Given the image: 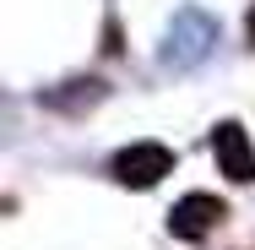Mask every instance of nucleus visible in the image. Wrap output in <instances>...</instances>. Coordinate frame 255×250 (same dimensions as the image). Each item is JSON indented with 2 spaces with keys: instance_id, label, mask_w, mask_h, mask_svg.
<instances>
[{
  "instance_id": "1",
  "label": "nucleus",
  "mask_w": 255,
  "mask_h": 250,
  "mask_svg": "<svg viewBox=\"0 0 255 250\" xmlns=\"http://www.w3.org/2000/svg\"><path fill=\"white\" fill-rule=\"evenodd\" d=\"M217 44V22L196 11V5H185V11H174V22H168V33H163V49H157V65L163 71H190V65H201L206 54Z\"/></svg>"
},
{
  "instance_id": "2",
  "label": "nucleus",
  "mask_w": 255,
  "mask_h": 250,
  "mask_svg": "<svg viewBox=\"0 0 255 250\" xmlns=\"http://www.w3.org/2000/svg\"><path fill=\"white\" fill-rule=\"evenodd\" d=\"M109 174L120 185H130V191H152L163 174H174V152L163 147V142H130V147L114 152Z\"/></svg>"
},
{
  "instance_id": "3",
  "label": "nucleus",
  "mask_w": 255,
  "mask_h": 250,
  "mask_svg": "<svg viewBox=\"0 0 255 250\" xmlns=\"http://www.w3.org/2000/svg\"><path fill=\"white\" fill-rule=\"evenodd\" d=\"M223 218H228L223 196H212V191H190V196L174 201V212H168V234H174V240H185V245H201Z\"/></svg>"
},
{
  "instance_id": "4",
  "label": "nucleus",
  "mask_w": 255,
  "mask_h": 250,
  "mask_svg": "<svg viewBox=\"0 0 255 250\" xmlns=\"http://www.w3.org/2000/svg\"><path fill=\"white\" fill-rule=\"evenodd\" d=\"M212 158H217V174H228L234 185L255 180V147H250V131L239 120H223L212 131Z\"/></svg>"
},
{
  "instance_id": "5",
  "label": "nucleus",
  "mask_w": 255,
  "mask_h": 250,
  "mask_svg": "<svg viewBox=\"0 0 255 250\" xmlns=\"http://www.w3.org/2000/svg\"><path fill=\"white\" fill-rule=\"evenodd\" d=\"M245 33H250V44H255V11H250V22H245Z\"/></svg>"
}]
</instances>
